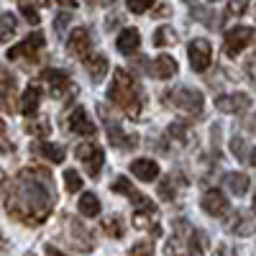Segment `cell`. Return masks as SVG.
I'll return each instance as SVG.
<instances>
[{
  "instance_id": "obj_29",
  "label": "cell",
  "mask_w": 256,
  "mask_h": 256,
  "mask_svg": "<svg viewBox=\"0 0 256 256\" xmlns=\"http://www.w3.org/2000/svg\"><path fill=\"white\" fill-rule=\"evenodd\" d=\"M177 182H184V180H182L180 174L172 172V174H169V177L159 184V195H162V200L169 202V200H174V198H177Z\"/></svg>"
},
{
  "instance_id": "obj_13",
  "label": "cell",
  "mask_w": 256,
  "mask_h": 256,
  "mask_svg": "<svg viewBox=\"0 0 256 256\" xmlns=\"http://www.w3.org/2000/svg\"><path fill=\"white\" fill-rule=\"evenodd\" d=\"M202 210L208 212V216H212V218H226L228 212H230V202H228V198L223 195L220 190H208L205 195H202Z\"/></svg>"
},
{
  "instance_id": "obj_7",
  "label": "cell",
  "mask_w": 256,
  "mask_h": 256,
  "mask_svg": "<svg viewBox=\"0 0 256 256\" xmlns=\"http://www.w3.org/2000/svg\"><path fill=\"white\" fill-rule=\"evenodd\" d=\"M187 56H190V67L195 72H208L212 64V46L208 38H192L187 46Z\"/></svg>"
},
{
  "instance_id": "obj_4",
  "label": "cell",
  "mask_w": 256,
  "mask_h": 256,
  "mask_svg": "<svg viewBox=\"0 0 256 256\" xmlns=\"http://www.w3.org/2000/svg\"><path fill=\"white\" fill-rule=\"evenodd\" d=\"M62 228H64V238H67V244H70L74 251H92V248H95L92 233L80 223V218H74V216H64Z\"/></svg>"
},
{
  "instance_id": "obj_44",
  "label": "cell",
  "mask_w": 256,
  "mask_h": 256,
  "mask_svg": "<svg viewBox=\"0 0 256 256\" xmlns=\"http://www.w3.org/2000/svg\"><path fill=\"white\" fill-rule=\"evenodd\" d=\"M0 184H6V172L0 169Z\"/></svg>"
},
{
  "instance_id": "obj_24",
  "label": "cell",
  "mask_w": 256,
  "mask_h": 256,
  "mask_svg": "<svg viewBox=\"0 0 256 256\" xmlns=\"http://www.w3.org/2000/svg\"><path fill=\"white\" fill-rule=\"evenodd\" d=\"M34 154H38V156H44L46 162H52V164H62L64 162V148L59 146V144H49V141H38L36 146H34Z\"/></svg>"
},
{
  "instance_id": "obj_48",
  "label": "cell",
  "mask_w": 256,
  "mask_h": 256,
  "mask_svg": "<svg viewBox=\"0 0 256 256\" xmlns=\"http://www.w3.org/2000/svg\"><path fill=\"white\" fill-rule=\"evenodd\" d=\"M210 3H218V0H210Z\"/></svg>"
},
{
  "instance_id": "obj_46",
  "label": "cell",
  "mask_w": 256,
  "mask_h": 256,
  "mask_svg": "<svg viewBox=\"0 0 256 256\" xmlns=\"http://www.w3.org/2000/svg\"><path fill=\"white\" fill-rule=\"evenodd\" d=\"M84 3H88V6H92V3H98V0H84Z\"/></svg>"
},
{
  "instance_id": "obj_35",
  "label": "cell",
  "mask_w": 256,
  "mask_h": 256,
  "mask_svg": "<svg viewBox=\"0 0 256 256\" xmlns=\"http://www.w3.org/2000/svg\"><path fill=\"white\" fill-rule=\"evenodd\" d=\"M64 187H67L70 192H77L82 187V180H80V174L74 172V169H67V172H64Z\"/></svg>"
},
{
  "instance_id": "obj_11",
  "label": "cell",
  "mask_w": 256,
  "mask_h": 256,
  "mask_svg": "<svg viewBox=\"0 0 256 256\" xmlns=\"http://www.w3.org/2000/svg\"><path fill=\"white\" fill-rule=\"evenodd\" d=\"M44 82H46V88H49V95L52 98H64L67 92H74L77 88L72 84V77L64 72V70H46L44 72Z\"/></svg>"
},
{
  "instance_id": "obj_25",
  "label": "cell",
  "mask_w": 256,
  "mask_h": 256,
  "mask_svg": "<svg viewBox=\"0 0 256 256\" xmlns=\"http://www.w3.org/2000/svg\"><path fill=\"white\" fill-rule=\"evenodd\" d=\"M166 138L174 141L177 146H190L192 141H195V136H192V131H190V126L182 123V120H177V123H172V126L166 128Z\"/></svg>"
},
{
  "instance_id": "obj_39",
  "label": "cell",
  "mask_w": 256,
  "mask_h": 256,
  "mask_svg": "<svg viewBox=\"0 0 256 256\" xmlns=\"http://www.w3.org/2000/svg\"><path fill=\"white\" fill-rule=\"evenodd\" d=\"M192 18H200V20H205L208 26H216V24H218V16L212 18L208 8H195V10H192Z\"/></svg>"
},
{
  "instance_id": "obj_10",
  "label": "cell",
  "mask_w": 256,
  "mask_h": 256,
  "mask_svg": "<svg viewBox=\"0 0 256 256\" xmlns=\"http://www.w3.org/2000/svg\"><path fill=\"white\" fill-rule=\"evenodd\" d=\"M41 49H44V34L34 31L31 36H26L24 41H20V44L10 46L8 59H36Z\"/></svg>"
},
{
  "instance_id": "obj_3",
  "label": "cell",
  "mask_w": 256,
  "mask_h": 256,
  "mask_svg": "<svg viewBox=\"0 0 256 256\" xmlns=\"http://www.w3.org/2000/svg\"><path fill=\"white\" fill-rule=\"evenodd\" d=\"M164 102L172 108L187 110L192 118H202V92L190 90V88H174V90H164Z\"/></svg>"
},
{
  "instance_id": "obj_38",
  "label": "cell",
  "mask_w": 256,
  "mask_h": 256,
  "mask_svg": "<svg viewBox=\"0 0 256 256\" xmlns=\"http://www.w3.org/2000/svg\"><path fill=\"white\" fill-rule=\"evenodd\" d=\"M70 20H72V10H64V13H59V16H56V20H54V28H56V34H59V36L64 34V28H67Z\"/></svg>"
},
{
  "instance_id": "obj_2",
  "label": "cell",
  "mask_w": 256,
  "mask_h": 256,
  "mask_svg": "<svg viewBox=\"0 0 256 256\" xmlns=\"http://www.w3.org/2000/svg\"><path fill=\"white\" fill-rule=\"evenodd\" d=\"M108 98L116 108H120L128 118H138L144 110V92H141V84L138 80L126 72L123 67L113 70V82L108 88Z\"/></svg>"
},
{
  "instance_id": "obj_30",
  "label": "cell",
  "mask_w": 256,
  "mask_h": 256,
  "mask_svg": "<svg viewBox=\"0 0 256 256\" xmlns=\"http://www.w3.org/2000/svg\"><path fill=\"white\" fill-rule=\"evenodd\" d=\"M16 28H18V20H16L13 13H3V16H0V44H6V41L16 34Z\"/></svg>"
},
{
  "instance_id": "obj_31",
  "label": "cell",
  "mask_w": 256,
  "mask_h": 256,
  "mask_svg": "<svg viewBox=\"0 0 256 256\" xmlns=\"http://www.w3.org/2000/svg\"><path fill=\"white\" fill-rule=\"evenodd\" d=\"M102 233H105L108 238H120V236H123V220H120L118 216L105 218V220H102Z\"/></svg>"
},
{
  "instance_id": "obj_15",
  "label": "cell",
  "mask_w": 256,
  "mask_h": 256,
  "mask_svg": "<svg viewBox=\"0 0 256 256\" xmlns=\"http://www.w3.org/2000/svg\"><path fill=\"white\" fill-rule=\"evenodd\" d=\"M144 67L148 70V74L156 77V80H169V77L177 74V59L169 56V54H162L154 62H144Z\"/></svg>"
},
{
  "instance_id": "obj_22",
  "label": "cell",
  "mask_w": 256,
  "mask_h": 256,
  "mask_svg": "<svg viewBox=\"0 0 256 256\" xmlns=\"http://www.w3.org/2000/svg\"><path fill=\"white\" fill-rule=\"evenodd\" d=\"M84 64H88V72H90V80L98 84V82H102L105 80V74H108L110 72V64H108V59H105L102 54H88V56H84L82 59Z\"/></svg>"
},
{
  "instance_id": "obj_8",
  "label": "cell",
  "mask_w": 256,
  "mask_h": 256,
  "mask_svg": "<svg viewBox=\"0 0 256 256\" xmlns=\"http://www.w3.org/2000/svg\"><path fill=\"white\" fill-rule=\"evenodd\" d=\"M254 41V28L251 26H233L226 31V44H223V52L226 56H238L246 46H251Z\"/></svg>"
},
{
  "instance_id": "obj_41",
  "label": "cell",
  "mask_w": 256,
  "mask_h": 256,
  "mask_svg": "<svg viewBox=\"0 0 256 256\" xmlns=\"http://www.w3.org/2000/svg\"><path fill=\"white\" fill-rule=\"evenodd\" d=\"M154 251V244H134L131 246V254H152Z\"/></svg>"
},
{
  "instance_id": "obj_16",
  "label": "cell",
  "mask_w": 256,
  "mask_h": 256,
  "mask_svg": "<svg viewBox=\"0 0 256 256\" xmlns=\"http://www.w3.org/2000/svg\"><path fill=\"white\" fill-rule=\"evenodd\" d=\"M0 108L6 113H13L16 108V77L0 67Z\"/></svg>"
},
{
  "instance_id": "obj_47",
  "label": "cell",
  "mask_w": 256,
  "mask_h": 256,
  "mask_svg": "<svg viewBox=\"0 0 256 256\" xmlns=\"http://www.w3.org/2000/svg\"><path fill=\"white\" fill-rule=\"evenodd\" d=\"M184 3H195V0H184Z\"/></svg>"
},
{
  "instance_id": "obj_37",
  "label": "cell",
  "mask_w": 256,
  "mask_h": 256,
  "mask_svg": "<svg viewBox=\"0 0 256 256\" xmlns=\"http://www.w3.org/2000/svg\"><path fill=\"white\" fill-rule=\"evenodd\" d=\"M20 13H24V18L28 20V24H34V26L41 20V18H38V13H36V8L28 3V0H20Z\"/></svg>"
},
{
  "instance_id": "obj_14",
  "label": "cell",
  "mask_w": 256,
  "mask_h": 256,
  "mask_svg": "<svg viewBox=\"0 0 256 256\" xmlns=\"http://www.w3.org/2000/svg\"><path fill=\"white\" fill-rule=\"evenodd\" d=\"M134 228H138V230H152L154 236H159L162 228H159L156 205H141V210L134 212Z\"/></svg>"
},
{
  "instance_id": "obj_32",
  "label": "cell",
  "mask_w": 256,
  "mask_h": 256,
  "mask_svg": "<svg viewBox=\"0 0 256 256\" xmlns=\"http://www.w3.org/2000/svg\"><path fill=\"white\" fill-rule=\"evenodd\" d=\"M230 152L236 154L241 162H246V164H248V154H251V148L246 146L244 136H233V138H230Z\"/></svg>"
},
{
  "instance_id": "obj_45",
  "label": "cell",
  "mask_w": 256,
  "mask_h": 256,
  "mask_svg": "<svg viewBox=\"0 0 256 256\" xmlns=\"http://www.w3.org/2000/svg\"><path fill=\"white\" fill-rule=\"evenodd\" d=\"M38 6H52V0H38Z\"/></svg>"
},
{
  "instance_id": "obj_20",
  "label": "cell",
  "mask_w": 256,
  "mask_h": 256,
  "mask_svg": "<svg viewBox=\"0 0 256 256\" xmlns=\"http://www.w3.org/2000/svg\"><path fill=\"white\" fill-rule=\"evenodd\" d=\"M38 105H41V88L38 84H28L24 90V98H20V113L26 118H34L38 113Z\"/></svg>"
},
{
  "instance_id": "obj_33",
  "label": "cell",
  "mask_w": 256,
  "mask_h": 256,
  "mask_svg": "<svg viewBox=\"0 0 256 256\" xmlns=\"http://www.w3.org/2000/svg\"><path fill=\"white\" fill-rule=\"evenodd\" d=\"M13 141H10V136H8V126H6V120L0 118V154H13Z\"/></svg>"
},
{
  "instance_id": "obj_19",
  "label": "cell",
  "mask_w": 256,
  "mask_h": 256,
  "mask_svg": "<svg viewBox=\"0 0 256 256\" xmlns=\"http://www.w3.org/2000/svg\"><path fill=\"white\" fill-rule=\"evenodd\" d=\"M131 172L141 182H154V180H159V164L154 159H136V162H131Z\"/></svg>"
},
{
  "instance_id": "obj_26",
  "label": "cell",
  "mask_w": 256,
  "mask_h": 256,
  "mask_svg": "<svg viewBox=\"0 0 256 256\" xmlns=\"http://www.w3.org/2000/svg\"><path fill=\"white\" fill-rule=\"evenodd\" d=\"M226 184H228V190H230L236 198H244V195H248L251 177H248L246 172H230V174H226Z\"/></svg>"
},
{
  "instance_id": "obj_28",
  "label": "cell",
  "mask_w": 256,
  "mask_h": 256,
  "mask_svg": "<svg viewBox=\"0 0 256 256\" xmlns=\"http://www.w3.org/2000/svg\"><path fill=\"white\" fill-rule=\"evenodd\" d=\"M154 46H174L177 41H180V36L174 34V28L172 26H162V28H156L154 31Z\"/></svg>"
},
{
  "instance_id": "obj_23",
  "label": "cell",
  "mask_w": 256,
  "mask_h": 256,
  "mask_svg": "<svg viewBox=\"0 0 256 256\" xmlns=\"http://www.w3.org/2000/svg\"><path fill=\"white\" fill-rule=\"evenodd\" d=\"M228 230L236 233V236H251L254 233V216L248 210H238L236 216H233V220L228 223Z\"/></svg>"
},
{
  "instance_id": "obj_42",
  "label": "cell",
  "mask_w": 256,
  "mask_h": 256,
  "mask_svg": "<svg viewBox=\"0 0 256 256\" xmlns=\"http://www.w3.org/2000/svg\"><path fill=\"white\" fill-rule=\"evenodd\" d=\"M169 16H172V8H169L166 3H162V6L154 10V18H169Z\"/></svg>"
},
{
  "instance_id": "obj_18",
  "label": "cell",
  "mask_w": 256,
  "mask_h": 256,
  "mask_svg": "<svg viewBox=\"0 0 256 256\" xmlns=\"http://www.w3.org/2000/svg\"><path fill=\"white\" fill-rule=\"evenodd\" d=\"M110 190L116 192V195H118V192H120V195H126L128 200H131V202H136L138 208H141V205H154L152 200H148V198L144 195V192H138V190H136L131 182H128V177H118V180L110 184Z\"/></svg>"
},
{
  "instance_id": "obj_21",
  "label": "cell",
  "mask_w": 256,
  "mask_h": 256,
  "mask_svg": "<svg viewBox=\"0 0 256 256\" xmlns=\"http://www.w3.org/2000/svg\"><path fill=\"white\" fill-rule=\"evenodd\" d=\"M138 46H141V34H138V28H123L120 31V36L116 38V49L120 52V54H134V52H138Z\"/></svg>"
},
{
  "instance_id": "obj_36",
  "label": "cell",
  "mask_w": 256,
  "mask_h": 256,
  "mask_svg": "<svg viewBox=\"0 0 256 256\" xmlns=\"http://www.w3.org/2000/svg\"><path fill=\"white\" fill-rule=\"evenodd\" d=\"M154 6V0H126V8L128 10H131V13H146L148 8H152Z\"/></svg>"
},
{
  "instance_id": "obj_40",
  "label": "cell",
  "mask_w": 256,
  "mask_h": 256,
  "mask_svg": "<svg viewBox=\"0 0 256 256\" xmlns=\"http://www.w3.org/2000/svg\"><path fill=\"white\" fill-rule=\"evenodd\" d=\"M49 120H41V123H28L26 126V131L28 134H34V136H44V134H49Z\"/></svg>"
},
{
  "instance_id": "obj_27",
  "label": "cell",
  "mask_w": 256,
  "mask_h": 256,
  "mask_svg": "<svg viewBox=\"0 0 256 256\" xmlns=\"http://www.w3.org/2000/svg\"><path fill=\"white\" fill-rule=\"evenodd\" d=\"M100 210H102V205H100V198H98V195H92V192H84V195L80 198V212H82V216L95 218V216H100Z\"/></svg>"
},
{
  "instance_id": "obj_34",
  "label": "cell",
  "mask_w": 256,
  "mask_h": 256,
  "mask_svg": "<svg viewBox=\"0 0 256 256\" xmlns=\"http://www.w3.org/2000/svg\"><path fill=\"white\" fill-rule=\"evenodd\" d=\"M248 3H251V0H230V3H228V10H226V16H230V18H241V16H246Z\"/></svg>"
},
{
  "instance_id": "obj_9",
  "label": "cell",
  "mask_w": 256,
  "mask_h": 256,
  "mask_svg": "<svg viewBox=\"0 0 256 256\" xmlns=\"http://www.w3.org/2000/svg\"><path fill=\"white\" fill-rule=\"evenodd\" d=\"M216 108L220 113L230 116H244L251 108V95L248 92H233V95H218L216 98Z\"/></svg>"
},
{
  "instance_id": "obj_5",
  "label": "cell",
  "mask_w": 256,
  "mask_h": 256,
  "mask_svg": "<svg viewBox=\"0 0 256 256\" xmlns=\"http://www.w3.org/2000/svg\"><path fill=\"white\" fill-rule=\"evenodd\" d=\"M98 113H100V118L105 120V126H108V141H110L116 148H126V152H131V148L138 146V136L123 131L116 120H110V113H108V108H105V105H98Z\"/></svg>"
},
{
  "instance_id": "obj_17",
  "label": "cell",
  "mask_w": 256,
  "mask_h": 256,
  "mask_svg": "<svg viewBox=\"0 0 256 256\" xmlns=\"http://www.w3.org/2000/svg\"><path fill=\"white\" fill-rule=\"evenodd\" d=\"M67 126H70V131L77 134V136H95V123H92V118L88 116V110H84L82 105H77V108L72 110Z\"/></svg>"
},
{
  "instance_id": "obj_43",
  "label": "cell",
  "mask_w": 256,
  "mask_h": 256,
  "mask_svg": "<svg viewBox=\"0 0 256 256\" xmlns=\"http://www.w3.org/2000/svg\"><path fill=\"white\" fill-rule=\"evenodd\" d=\"M56 3H59V6H64V8H72V10L77 8V3H74V0H56Z\"/></svg>"
},
{
  "instance_id": "obj_12",
  "label": "cell",
  "mask_w": 256,
  "mask_h": 256,
  "mask_svg": "<svg viewBox=\"0 0 256 256\" xmlns=\"http://www.w3.org/2000/svg\"><path fill=\"white\" fill-rule=\"evenodd\" d=\"M67 52L74 59H84L88 54H92V36H90V31L84 28V26L72 28V36L67 41Z\"/></svg>"
},
{
  "instance_id": "obj_6",
  "label": "cell",
  "mask_w": 256,
  "mask_h": 256,
  "mask_svg": "<svg viewBox=\"0 0 256 256\" xmlns=\"http://www.w3.org/2000/svg\"><path fill=\"white\" fill-rule=\"evenodd\" d=\"M74 156L82 162L84 172H88L92 180L100 177L102 164H105V154H102V148H100L98 144H80V146L74 148Z\"/></svg>"
},
{
  "instance_id": "obj_1",
  "label": "cell",
  "mask_w": 256,
  "mask_h": 256,
  "mask_svg": "<svg viewBox=\"0 0 256 256\" xmlns=\"http://www.w3.org/2000/svg\"><path fill=\"white\" fill-rule=\"evenodd\" d=\"M54 202V180L46 169H24L6 198V210L24 226H41L52 216Z\"/></svg>"
}]
</instances>
